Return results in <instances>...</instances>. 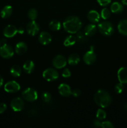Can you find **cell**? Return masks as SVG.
<instances>
[{"instance_id":"cell-27","label":"cell","mask_w":127,"mask_h":128,"mask_svg":"<svg viewBox=\"0 0 127 128\" xmlns=\"http://www.w3.org/2000/svg\"><path fill=\"white\" fill-rule=\"evenodd\" d=\"M28 17L31 21H34L37 19V16H38V12L37 10L34 8H31L28 11Z\"/></svg>"},{"instance_id":"cell-21","label":"cell","mask_w":127,"mask_h":128,"mask_svg":"<svg viewBox=\"0 0 127 128\" xmlns=\"http://www.w3.org/2000/svg\"><path fill=\"white\" fill-rule=\"evenodd\" d=\"M117 28L121 34L127 36V20H121L118 23Z\"/></svg>"},{"instance_id":"cell-14","label":"cell","mask_w":127,"mask_h":128,"mask_svg":"<svg viewBox=\"0 0 127 128\" xmlns=\"http://www.w3.org/2000/svg\"><path fill=\"white\" fill-rule=\"evenodd\" d=\"M39 41L42 45H47L52 41V36L46 31H42L39 36Z\"/></svg>"},{"instance_id":"cell-28","label":"cell","mask_w":127,"mask_h":128,"mask_svg":"<svg viewBox=\"0 0 127 128\" xmlns=\"http://www.w3.org/2000/svg\"><path fill=\"white\" fill-rule=\"evenodd\" d=\"M111 16V11L108 9L107 8H105L102 9V10L101 11L100 13V16L102 17V18H103V20H107V19L109 18Z\"/></svg>"},{"instance_id":"cell-13","label":"cell","mask_w":127,"mask_h":128,"mask_svg":"<svg viewBox=\"0 0 127 128\" xmlns=\"http://www.w3.org/2000/svg\"><path fill=\"white\" fill-rule=\"evenodd\" d=\"M59 92L64 97H68L72 95V90L70 86L65 83H62L58 87Z\"/></svg>"},{"instance_id":"cell-26","label":"cell","mask_w":127,"mask_h":128,"mask_svg":"<svg viewBox=\"0 0 127 128\" xmlns=\"http://www.w3.org/2000/svg\"><path fill=\"white\" fill-rule=\"evenodd\" d=\"M49 27L52 31H59L61 28V23L58 20H52L49 24Z\"/></svg>"},{"instance_id":"cell-7","label":"cell","mask_w":127,"mask_h":128,"mask_svg":"<svg viewBox=\"0 0 127 128\" xmlns=\"http://www.w3.org/2000/svg\"><path fill=\"white\" fill-rule=\"evenodd\" d=\"M67 60L62 55H57L52 60V64L54 67L57 69L64 68L67 64Z\"/></svg>"},{"instance_id":"cell-32","label":"cell","mask_w":127,"mask_h":128,"mask_svg":"<svg viewBox=\"0 0 127 128\" xmlns=\"http://www.w3.org/2000/svg\"><path fill=\"white\" fill-rule=\"evenodd\" d=\"M115 91L118 94H121L123 92V90H124V86H123V84L122 82H119V83H117V84L115 86Z\"/></svg>"},{"instance_id":"cell-41","label":"cell","mask_w":127,"mask_h":128,"mask_svg":"<svg viewBox=\"0 0 127 128\" xmlns=\"http://www.w3.org/2000/svg\"><path fill=\"white\" fill-rule=\"evenodd\" d=\"M3 78H2V76H0V88L2 86L3 84Z\"/></svg>"},{"instance_id":"cell-15","label":"cell","mask_w":127,"mask_h":128,"mask_svg":"<svg viewBox=\"0 0 127 128\" xmlns=\"http://www.w3.org/2000/svg\"><path fill=\"white\" fill-rule=\"evenodd\" d=\"M118 79L120 82L123 84H127V68L122 67L118 70Z\"/></svg>"},{"instance_id":"cell-1","label":"cell","mask_w":127,"mask_h":128,"mask_svg":"<svg viewBox=\"0 0 127 128\" xmlns=\"http://www.w3.org/2000/svg\"><path fill=\"white\" fill-rule=\"evenodd\" d=\"M62 24L65 31L71 34L77 33L82 27L80 19L76 16H70L66 18Z\"/></svg>"},{"instance_id":"cell-29","label":"cell","mask_w":127,"mask_h":128,"mask_svg":"<svg viewBox=\"0 0 127 128\" xmlns=\"http://www.w3.org/2000/svg\"><path fill=\"white\" fill-rule=\"evenodd\" d=\"M96 117L98 120H105L107 117V113L105 111L102 109H98L97 111V113H96Z\"/></svg>"},{"instance_id":"cell-36","label":"cell","mask_w":127,"mask_h":128,"mask_svg":"<svg viewBox=\"0 0 127 128\" xmlns=\"http://www.w3.org/2000/svg\"><path fill=\"white\" fill-rule=\"evenodd\" d=\"M72 94L75 97H78L81 94V91L78 88H75L72 91Z\"/></svg>"},{"instance_id":"cell-31","label":"cell","mask_w":127,"mask_h":128,"mask_svg":"<svg viewBox=\"0 0 127 128\" xmlns=\"http://www.w3.org/2000/svg\"><path fill=\"white\" fill-rule=\"evenodd\" d=\"M41 98L42 100L45 102H49L52 100V96L51 93L49 92H44L41 95Z\"/></svg>"},{"instance_id":"cell-16","label":"cell","mask_w":127,"mask_h":128,"mask_svg":"<svg viewBox=\"0 0 127 128\" xmlns=\"http://www.w3.org/2000/svg\"><path fill=\"white\" fill-rule=\"evenodd\" d=\"M87 18H88V21L92 23H97L100 21V15L95 10H91L87 14Z\"/></svg>"},{"instance_id":"cell-2","label":"cell","mask_w":127,"mask_h":128,"mask_svg":"<svg viewBox=\"0 0 127 128\" xmlns=\"http://www.w3.org/2000/svg\"><path fill=\"white\" fill-rule=\"evenodd\" d=\"M112 96L106 90H98L94 95L95 102L97 106L102 108L108 107L112 103Z\"/></svg>"},{"instance_id":"cell-8","label":"cell","mask_w":127,"mask_h":128,"mask_svg":"<svg viewBox=\"0 0 127 128\" xmlns=\"http://www.w3.org/2000/svg\"><path fill=\"white\" fill-rule=\"evenodd\" d=\"M39 25L36 21H31L26 26V31L31 36L37 34L39 31Z\"/></svg>"},{"instance_id":"cell-3","label":"cell","mask_w":127,"mask_h":128,"mask_svg":"<svg viewBox=\"0 0 127 128\" xmlns=\"http://www.w3.org/2000/svg\"><path fill=\"white\" fill-rule=\"evenodd\" d=\"M98 31L105 36H112L114 32V27L110 21H105L98 25Z\"/></svg>"},{"instance_id":"cell-33","label":"cell","mask_w":127,"mask_h":128,"mask_svg":"<svg viewBox=\"0 0 127 128\" xmlns=\"http://www.w3.org/2000/svg\"><path fill=\"white\" fill-rule=\"evenodd\" d=\"M102 128H114V125L108 121H103L102 122Z\"/></svg>"},{"instance_id":"cell-9","label":"cell","mask_w":127,"mask_h":128,"mask_svg":"<svg viewBox=\"0 0 127 128\" xmlns=\"http://www.w3.org/2000/svg\"><path fill=\"white\" fill-rule=\"evenodd\" d=\"M21 88L19 84L15 81H10L4 85V90L7 92L13 93L19 91Z\"/></svg>"},{"instance_id":"cell-18","label":"cell","mask_w":127,"mask_h":128,"mask_svg":"<svg viewBox=\"0 0 127 128\" xmlns=\"http://www.w3.org/2000/svg\"><path fill=\"white\" fill-rule=\"evenodd\" d=\"M97 31V27L94 24H89L84 28V33L87 36H92Z\"/></svg>"},{"instance_id":"cell-12","label":"cell","mask_w":127,"mask_h":128,"mask_svg":"<svg viewBox=\"0 0 127 128\" xmlns=\"http://www.w3.org/2000/svg\"><path fill=\"white\" fill-rule=\"evenodd\" d=\"M17 33V29L15 26L12 24L7 25L5 27L3 31V34L6 38H12Z\"/></svg>"},{"instance_id":"cell-34","label":"cell","mask_w":127,"mask_h":128,"mask_svg":"<svg viewBox=\"0 0 127 128\" xmlns=\"http://www.w3.org/2000/svg\"><path fill=\"white\" fill-rule=\"evenodd\" d=\"M62 76H63L64 78H70L71 76V72L68 68H65L64 70H63L62 73Z\"/></svg>"},{"instance_id":"cell-24","label":"cell","mask_w":127,"mask_h":128,"mask_svg":"<svg viewBox=\"0 0 127 128\" xmlns=\"http://www.w3.org/2000/svg\"><path fill=\"white\" fill-rule=\"evenodd\" d=\"M77 42V38L76 36L70 35L68 36L64 41V44L65 46H71L74 45Z\"/></svg>"},{"instance_id":"cell-42","label":"cell","mask_w":127,"mask_h":128,"mask_svg":"<svg viewBox=\"0 0 127 128\" xmlns=\"http://www.w3.org/2000/svg\"><path fill=\"white\" fill-rule=\"evenodd\" d=\"M122 3L123 4L127 6V0H122Z\"/></svg>"},{"instance_id":"cell-37","label":"cell","mask_w":127,"mask_h":128,"mask_svg":"<svg viewBox=\"0 0 127 128\" xmlns=\"http://www.w3.org/2000/svg\"><path fill=\"white\" fill-rule=\"evenodd\" d=\"M6 109H7V105L4 102H0V114L4 112Z\"/></svg>"},{"instance_id":"cell-40","label":"cell","mask_w":127,"mask_h":128,"mask_svg":"<svg viewBox=\"0 0 127 128\" xmlns=\"http://www.w3.org/2000/svg\"><path fill=\"white\" fill-rule=\"evenodd\" d=\"M6 44H7V40H6V39L3 38L2 39V40H0V45L2 46V45Z\"/></svg>"},{"instance_id":"cell-19","label":"cell","mask_w":127,"mask_h":128,"mask_svg":"<svg viewBox=\"0 0 127 128\" xmlns=\"http://www.w3.org/2000/svg\"><path fill=\"white\" fill-rule=\"evenodd\" d=\"M23 70L24 72L27 74H31L34 71L35 68V64L33 61L31 60H27L26 62L24 63Z\"/></svg>"},{"instance_id":"cell-38","label":"cell","mask_w":127,"mask_h":128,"mask_svg":"<svg viewBox=\"0 0 127 128\" xmlns=\"http://www.w3.org/2000/svg\"><path fill=\"white\" fill-rule=\"evenodd\" d=\"M100 120H96L93 122V126L95 128H102V122H100Z\"/></svg>"},{"instance_id":"cell-17","label":"cell","mask_w":127,"mask_h":128,"mask_svg":"<svg viewBox=\"0 0 127 128\" xmlns=\"http://www.w3.org/2000/svg\"><path fill=\"white\" fill-rule=\"evenodd\" d=\"M27 50V46L24 42H19L15 46V52L19 55L24 54Z\"/></svg>"},{"instance_id":"cell-23","label":"cell","mask_w":127,"mask_h":128,"mask_svg":"<svg viewBox=\"0 0 127 128\" xmlns=\"http://www.w3.org/2000/svg\"><path fill=\"white\" fill-rule=\"evenodd\" d=\"M80 56L77 53H72L68 56V58L67 60L68 64L71 66H75L77 65L80 62Z\"/></svg>"},{"instance_id":"cell-43","label":"cell","mask_w":127,"mask_h":128,"mask_svg":"<svg viewBox=\"0 0 127 128\" xmlns=\"http://www.w3.org/2000/svg\"><path fill=\"white\" fill-rule=\"evenodd\" d=\"M124 108H125V110H127V104H125Z\"/></svg>"},{"instance_id":"cell-4","label":"cell","mask_w":127,"mask_h":128,"mask_svg":"<svg viewBox=\"0 0 127 128\" xmlns=\"http://www.w3.org/2000/svg\"><path fill=\"white\" fill-rule=\"evenodd\" d=\"M22 97L26 101L33 102L37 99V92L32 88H27L22 92Z\"/></svg>"},{"instance_id":"cell-20","label":"cell","mask_w":127,"mask_h":128,"mask_svg":"<svg viewBox=\"0 0 127 128\" xmlns=\"http://www.w3.org/2000/svg\"><path fill=\"white\" fill-rule=\"evenodd\" d=\"M123 4L119 2H114L111 5L110 11L113 13L119 14L123 11Z\"/></svg>"},{"instance_id":"cell-25","label":"cell","mask_w":127,"mask_h":128,"mask_svg":"<svg viewBox=\"0 0 127 128\" xmlns=\"http://www.w3.org/2000/svg\"><path fill=\"white\" fill-rule=\"evenodd\" d=\"M22 70H21V67L19 65L14 64L11 67L10 70V73L14 77H19L21 75Z\"/></svg>"},{"instance_id":"cell-39","label":"cell","mask_w":127,"mask_h":128,"mask_svg":"<svg viewBox=\"0 0 127 128\" xmlns=\"http://www.w3.org/2000/svg\"><path fill=\"white\" fill-rule=\"evenodd\" d=\"M24 32V30L23 28L21 27L19 29H17V33L20 34H22Z\"/></svg>"},{"instance_id":"cell-30","label":"cell","mask_w":127,"mask_h":128,"mask_svg":"<svg viewBox=\"0 0 127 128\" xmlns=\"http://www.w3.org/2000/svg\"><path fill=\"white\" fill-rule=\"evenodd\" d=\"M76 38H77V41L81 42H85L87 40V36L85 34L84 32H83L82 31H78L76 33Z\"/></svg>"},{"instance_id":"cell-11","label":"cell","mask_w":127,"mask_h":128,"mask_svg":"<svg viewBox=\"0 0 127 128\" xmlns=\"http://www.w3.org/2000/svg\"><path fill=\"white\" fill-rule=\"evenodd\" d=\"M96 60H97V56L94 51L90 50L86 52L83 56V61L87 65L93 64L96 61Z\"/></svg>"},{"instance_id":"cell-6","label":"cell","mask_w":127,"mask_h":128,"mask_svg":"<svg viewBox=\"0 0 127 128\" xmlns=\"http://www.w3.org/2000/svg\"><path fill=\"white\" fill-rule=\"evenodd\" d=\"M14 55V50L10 45L6 44L0 47V56L4 59H9Z\"/></svg>"},{"instance_id":"cell-35","label":"cell","mask_w":127,"mask_h":128,"mask_svg":"<svg viewBox=\"0 0 127 128\" xmlns=\"http://www.w3.org/2000/svg\"><path fill=\"white\" fill-rule=\"evenodd\" d=\"M97 2L102 6H107L111 2L112 0H97Z\"/></svg>"},{"instance_id":"cell-10","label":"cell","mask_w":127,"mask_h":128,"mask_svg":"<svg viewBox=\"0 0 127 128\" xmlns=\"http://www.w3.org/2000/svg\"><path fill=\"white\" fill-rule=\"evenodd\" d=\"M10 105L13 111L18 112V111H21L23 110L24 103V101L22 98H16L11 101Z\"/></svg>"},{"instance_id":"cell-5","label":"cell","mask_w":127,"mask_h":128,"mask_svg":"<svg viewBox=\"0 0 127 128\" xmlns=\"http://www.w3.org/2000/svg\"><path fill=\"white\" fill-rule=\"evenodd\" d=\"M42 76L47 81L51 82L57 80L59 76V72L54 68H47L44 70L42 73Z\"/></svg>"},{"instance_id":"cell-22","label":"cell","mask_w":127,"mask_h":128,"mask_svg":"<svg viewBox=\"0 0 127 128\" xmlns=\"http://www.w3.org/2000/svg\"><path fill=\"white\" fill-rule=\"evenodd\" d=\"M12 13V8L9 5L4 6L1 11V16L4 19L8 18Z\"/></svg>"}]
</instances>
